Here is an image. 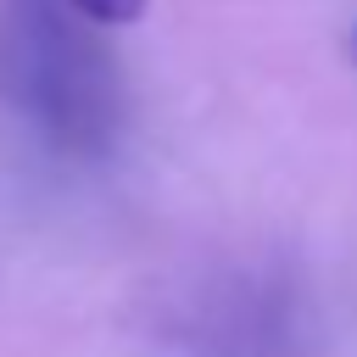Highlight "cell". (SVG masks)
Returning a JSON list of instances; mask_svg holds the SVG:
<instances>
[{"instance_id": "6da1fadb", "label": "cell", "mask_w": 357, "mask_h": 357, "mask_svg": "<svg viewBox=\"0 0 357 357\" xmlns=\"http://www.w3.org/2000/svg\"><path fill=\"white\" fill-rule=\"evenodd\" d=\"M0 95L67 156H106L123 134L117 56L61 0L0 6Z\"/></svg>"}, {"instance_id": "3957f363", "label": "cell", "mask_w": 357, "mask_h": 357, "mask_svg": "<svg viewBox=\"0 0 357 357\" xmlns=\"http://www.w3.org/2000/svg\"><path fill=\"white\" fill-rule=\"evenodd\" d=\"M351 56H357V28H351Z\"/></svg>"}, {"instance_id": "7a4b0ae2", "label": "cell", "mask_w": 357, "mask_h": 357, "mask_svg": "<svg viewBox=\"0 0 357 357\" xmlns=\"http://www.w3.org/2000/svg\"><path fill=\"white\" fill-rule=\"evenodd\" d=\"M61 6H73L78 17H89V22H100V28H123V22L145 17L151 0H61Z\"/></svg>"}]
</instances>
